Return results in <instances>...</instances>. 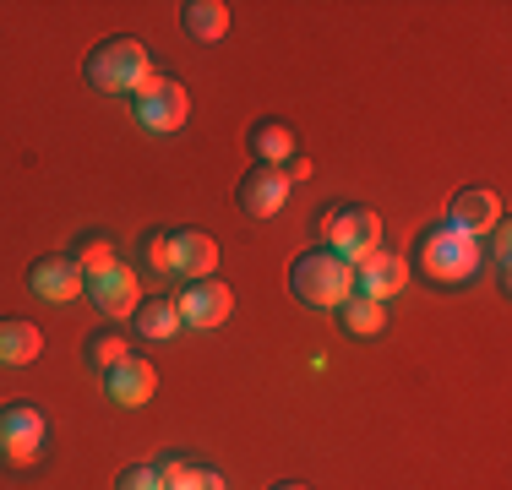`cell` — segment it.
<instances>
[{
  "instance_id": "6da1fadb",
  "label": "cell",
  "mask_w": 512,
  "mask_h": 490,
  "mask_svg": "<svg viewBox=\"0 0 512 490\" xmlns=\"http://www.w3.org/2000/svg\"><path fill=\"white\" fill-rule=\"evenodd\" d=\"M414 273H425L436 289H463L480 278V240L463 235L442 218V224L420 229V240H414Z\"/></svg>"
},
{
  "instance_id": "7a4b0ae2",
  "label": "cell",
  "mask_w": 512,
  "mask_h": 490,
  "mask_svg": "<svg viewBox=\"0 0 512 490\" xmlns=\"http://www.w3.org/2000/svg\"><path fill=\"white\" fill-rule=\"evenodd\" d=\"M82 77H88V88H99V93H137L142 82L153 77V55H148V44H142V39L115 33V39H104V44L88 49Z\"/></svg>"
},
{
  "instance_id": "3957f363",
  "label": "cell",
  "mask_w": 512,
  "mask_h": 490,
  "mask_svg": "<svg viewBox=\"0 0 512 490\" xmlns=\"http://www.w3.org/2000/svg\"><path fill=\"white\" fill-rule=\"evenodd\" d=\"M289 294L306 305H344L349 294H355V267L344 262V256H333L327 245H316V251L295 256L289 262Z\"/></svg>"
},
{
  "instance_id": "277c9868",
  "label": "cell",
  "mask_w": 512,
  "mask_h": 490,
  "mask_svg": "<svg viewBox=\"0 0 512 490\" xmlns=\"http://www.w3.org/2000/svg\"><path fill=\"white\" fill-rule=\"evenodd\" d=\"M316 229H322L327 251L344 256L349 267L365 262V256H371L376 245H382V218H376L371 207H360V202H333V207H322Z\"/></svg>"
},
{
  "instance_id": "5b68a950",
  "label": "cell",
  "mask_w": 512,
  "mask_h": 490,
  "mask_svg": "<svg viewBox=\"0 0 512 490\" xmlns=\"http://www.w3.org/2000/svg\"><path fill=\"white\" fill-rule=\"evenodd\" d=\"M131 115H137L148 131H158V137H169V131H180L191 120V88L153 71V77L131 93Z\"/></svg>"
},
{
  "instance_id": "8992f818",
  "label": "cell",
  "mask_w": 512,
  "mask_h": 490,
  "mask_svg": "<svg viewBox=\"0 0 512 490\" xmlns=\"http://www.w3.org/2000/svg\"><path fill=\"white\" fill-rule=\"evenodd\" d=\"M44 436H50V425H44V414L33 409L28 398L0 403V458H17V463L39 458Z\"/></svg>"
},
{
  "instance_id": "52a82bcc",
  "label": "cell",
  "mask_w": 512,
  "mask_h": 490,
  "mask_svg": "<svg viewBox=\"0 0 512 490\" xmlns=\"http://www.w3.org/2000/svg\"><path fill=\"white\" fill-rule=\"evenodd\" d=\"M180 322L186 327H202V333H213V327H224L229 316H235V289L224 284V278H197V284L180 289Z\"/></svg>"
},
{
  "instance_id": "ba28073f",
  "label": "cell",
  "mask_w": 512,
  "mask_h": 490,
  "mask_svg": "<svg viewBox=\"0 0 512 490\" xmlns=\"http://www.w3.org/2000/svg\"><path fill=\"white\" fill-rule=\"evenodd\" d=\"M409 284V262L398 251H387V245H376L365 262H355V294H365V300H393L398 289Z\"/></svg>"
},
{
  "instance_id": "9c48e42d",
  "label": "cell",
  "mask_w": 512,
  "mask_h": 490,
  "mask_svg": "<svg viewBox=\"0 0 512 490\" xmlns=\"http://www.w3.org/2000/svg\"><path fill=\"white\" fill-rule=\"evenodd\" d=\"M169 273L180 278H213L218 273V240L207 229H169Z\"/></svg>"
},
{
  "instance_id": "30bf717a",
  "label": "cell",
  "mask_w": 512,
  "mask_h": 490,
  "mask_svg": "<svg viewBox=\"0 0 512 490\" xmlns=\"http://www.w3.org/2000/svg\"><path fill=\"white\" fill-rule=\"evenodd\" d=\"M447 224L463 229V235L485 240L496 224H502V196H496L491 186H463L453 196V207H447Z\"/></svg>"
},
{
  "instance_id": "8fae6325",
  "label": "cell",
  "mask_w": 512,
  "mask_h": 490,
  "mask_svg": "<svg viewBox=\"0 0 512 490\" xmlns=\"http://www.w3.org/2000/svg\"><path fill=\"white\" fill-rule=\"evenodd\" d=\"M28 289L50 305H66L88 289V278H82V267L71 262V256H39V262L28 267Z\"/></svg>"
},
{
  "instance_id": "7c38bea8",
  "label": "cell",
  "mask_w": 512,
  "mask_h": 490,
  "mask_svg": "<svg viewBox=\"0 0 512 490\" xmlns=\"http://www.w3.org/2000/svg\"><path fill=\"white\" fill-rule=\"evenodd\" d=\"M240 213L246 218H273V213H284V202H289V180H284V169H273V164H256L246 180H240Z\"/></svg>"
},
{
  "instance_id": "4fadbf2b",
  "label": "cell",
  "mask_w": 512,
  "mask_h": 490,
  "mask_svg": "<svg viewBox=\"0 0 512 490\" xmlns=\"http://www.w3.org/2000/svg\"><path fill=\"white\" fill-rule=\"evenodd\" d=\"M104 392H109V403H120V409H142V403H153V392H158V371L142 360V354H126V360L104 376Z\"/></svg>"
},
{
  "instance_id": "5bb4252c",
  "label": "cell",
  "mask_w": 512,
  "mask_h": 490,
  "mask_svg": "<svg viewBox=\"0 0 512 490\" xmlns=\"http://www.w3.org/2000/svg\"><path fill=\"white\" fill-rule=\"evenodd\" d=\"M88 300L99 305L104 316H131L142 305V284H137V273H131L126 262H115L109 273L88 278Z\"/></svg>"
},
{
  "instance_id": "9a60e30c",
  "label": "cell",
  "mask_w": 512,
  "mask_h": 490,
  "mask_svg": "<svg viewBox=\"0 0 512 490\" xmlns=\"http://www.w3.org/2000/svg\"><path fill=\"white\" fill-rule=\"evenodd\" d=\"M44 333L28 322V316H0V365H28L39 360Z\"/></svg>"
},
{
  "instance_id": "2e32d148",
  "label": "cell",
  "mask_w": 512,
  "mask_h": 490,
  "mask_svg": "<svg viewBox=\"0 0 512 490\" xmlns=\"http://www.w3.org/2000/svg\"><path fill=\"white\" fill-rule=\"evenodd\" d=\"M180 28L197 44H218L229 33V6L224 0H186V6H180Z\"/></svg>"
},
{
  "instance_id": "e0dca14e",
  "label": "cell",
  "mask_w": 512,
  "mask_h": 490,
  "mask_svg": "<svg viewBox=\"0 0 512 490\" xmlns=\"http://www.w3.org/2000/svg\"><path fill=\"white\" fill-rule=\"evenodd\" d=\"M131 327H137L142 338L164 343V338H175L186 322H180V305L169 300V294H153V300H142L137 311H131Z\"/></svg>"
},
{
  "instance_id": "ac0fdd59",
  "label": "cell",
  "mask_w": 512,
  "mask_h": 490,
  "mask_svg": "<svg viewBox=\"0 0 512 490\" xmlns=\"http://www.w3.org/2000/svg\"><path fill=\"white\" fill-rule=\"evenodd\" d=\"M251 153L256 164H289L295 158V131H289V120H256L251 126Z\"/></svg>"
},
{
  "instance_id": "d6986e66",
  "label": "cell",
  "mask_w": 512,
  "mask_h": 490,
  "mask_svg": "<svg viewBox=\"0 0 512 490\" xmlns=\"http://www.w3.org/2000/svg\"><path fill=\"white\" fill-rule=\"evenodd\" d=\"M338 327L355 338H376L387 327V305L382 300H365V294H349L344 305H338Z\"/></svg>"
},
{
  "instance_id": "ffe728a7",
  "label": "cell",
  "mask_w": 512,
  "mask_h": 490,
  "mask_svg": "<svg viewBox=\"0 0 512 490\" xmlns=\"http://www.w3.org/2000/svg\"><path fill=\"white\" fill-rule=\"evenodd\" d=\"M126 354H131V338L120 333V327H99V333L82 338V360H88L93 371H104V376L115 371V365L126 360Z\"/></svg>"
},
{
  "instance_id": "44dd1931",
  "label": "cell",
  "mask_w": 512,
  "mask_h": 490,
  "mask_svg": "<svg viewBox=\"0 0 512 490\" xmlns=\"http://www.w3.org/2000/svg\"><path fill=\"white\" fill-rule=\"evenodd\" d=\"M71 262L82 267V278H99V273H109V267L120 262V256H115V240L109 235H82L77 251H71Z\"/></svg>"
},
{
  "instance_id": "7402d4cb",
  "label": "cell",
  "mask_w": 512,
  "mask_h": 490,
  "mask_svg": "<svg viewBox=\"0 0 512 490\" xmlns=\"http://www.w3.org/2000/svg\"><path fill=\"white\" fill-rule=\"evenodd\" d=\"M142 262H148L153 273H169V229H148V235H142Z\"/></svg>"
},
{
  "instance_id": "603a6c76",
  "label": "cell",
  "mask_w": 512,
  "mask_h": 490,
  "mask_svg": "<svg viewBox=\"0 0 512 490\" xmlns=\"http://www.w3.org/2000/svg\"><path fill=\"white\" fill-rule=\"evenodd\" d=\"M115 490H164V480L153 474V463H137V469H126L115 480Z\"/></svg>"
},
{
  "instance_id": "cb8c5ba5",
  "label": "cell",
  "mask_w": 512,
  "mask_h": 490,
  "mask_svg": "<svg viewBox=\"0 0 512 490\" xmlns=\"http://www.w3.org/2000/svg\"><path fill=\"white\" fill-rule=\"evenodd\" d=\"M175 490H229V485H224L218 469H186V480H180Z\"/></svg>"
},
{
  "instance_id": "d4e9b609",
  "label": "cell",
  "mask_w": 512,
  "mask_h": 490,
  "mask_svg": "<svg viewBox=\"0 0 512 490\" xmlns=\"http://www.w3.org/2000/svg\"><path fill=\"white\" fill-rule=\"evenodd\" d=\"M186 469H191V463H180L175 452H169V458H158V463H153V474H158V480H164V490H175L180 480H186Z\"/></svg>"
},
{
  "instance_id": "484cf974",
  "label": "cell",
  "mask_w": 512,
  "mask_h": 490,
  "mask_svg": "<svg viewBox=\"0 0 512 490\" xmlns=\"http://www.w3.org/2000/svg\"><path fill=\"white\" fill-rule=\"evenodd\" d=\"M491 262H496V273H507V224L491 229Z\"/></svg>"
},
{
  "instance_id": "4316f807",
  "label": "cell",
  "mask_w": 512,
  "mask_h": 490,
  "mask_svg": "<svg viewBox=\"0 0 512 490\" xmlns=\"http://www.w3.org/2000/svg\"><path fill=\"white\" fill-rule=\"evenodd\" d=\"M284 180H289V186H295V180H311V158H306V153H295V158L284 164Z\"/></svg>"
},
{
  "instance_id": "83f0119b",
  "label": "cell",
  "mask_w": 512,
  "mask_h": 490,
  "mask_svg": "<svg viewBox=\"0 0 512 490\" xmlns=\"http://www.w3.org/2000/svg\"><path fill=\"white\" fill-rule=\"evenodd\" d=\"M273 490H311V485H300V480H284V485H273Z\"/></svg>"
}]
</instances>
